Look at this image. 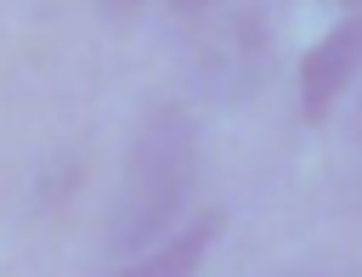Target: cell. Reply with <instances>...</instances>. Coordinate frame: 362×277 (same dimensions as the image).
I'll return each instance as SVG.
<instances>
[{
  "label": "cell",
  "mask_w": 362,
  "mask_h": 277,
  "mask_svg": "<svg viewBox=\"0 0 362 277\" xmlns=\"http://www.w3.org/2000/svg\"><path fill=\"white\" fill-rule=\"evenodd\" d=\"M192 175H198V124L187 107H158L147 113V124L136 130L130 153H124V175H119V192H113V209H107V226H113V249L119 254H136L147 243H158L187 192H192Z\"/></svg>",
  "instance_id": "cell-1"
},
{
  "label": "cell",
  "mask_w": 362,
  "mask_h": 277,
  "mask_svg": "<svg viewBox=\"0 0 362 277\" xmlns=\"http://www.w3.org/2000/svg\"><path fill=\"white\" fill-rule=\"evenodd\" d=\"M356 68H362V17H345V23L328 28V34L305 51V62H300V107H305L311 124L328 119V107H334L339 90L356 79Z\"/></svg>",
  "instance_id": "cell-2"
},
{
  "label": "cell",
  "mask_w": 362,
  "mask_h": 277,
  "mask_svg": "<svg viewBox=\"0 0 362 277\" xmlns=\"http://www.w3.org/2000/svg\"><path fill=\"white\" fill-rule=\"evenodd\" d=\"M260 73H266V34H260V23H249V17L221 23L209 34V45H204V79L221 85V96H243L249 85H260Z\"/></svg>",
  "instance_id": "cell-3"
},
{
  "label": "cell",
  "mask_w": 362,
  "mask_h": 277,
  "mask_svg": "<svg viewBox=\"0 0 362 277\" xmlns=\"http://www.w3.org/2000/svg\"><path fill=\"white\" fill-rule=\"evenodd\" d=\"M215 232H221V215H204V220L181 226L164 249H153L147 260H136V266H124V271H113V277H192L198 260H204V249L215 243Z\"/></svg>",
  "instance_id": "cell-4"
},
{
  "label": "cell",
  "mask_w": 362,
  "mask_h": 277,
  "mask_svg": "<svg viewBox=\"0 0 362 277\" xmlns=\"http://www.w3.org/2000/svg\"><path fill=\"white\" fill-rule=\"evenodd\" d=\"M136 6H147V0H102V11H136Z\"/></svg>",
  "instance_id": "cell-5"
},
{
  "label": "cell",
  "mask_w": 362,
  "mask_h": 277,
  "mask_svg": "<svg viewBox=\"0 0 362 277\" xmlns=\"http://www.w3.org/2000/svg\"><path fill=\"white\" fill-rule=\"evenodd\" d=\"M175 6H215V0H175Z\"/></svg>",
  "instance_id": "cell-6"
},
{
  "label": "cell",
  "mask_w": 362,
  "mask_h": 277,
  "mask_svg": "<svg viewBox=\"0 0 362 277\" xmlns=\"http://www.w3.org/2000/svg\"><path fill=\"white\" fill-rule=\"evenodd\" d=\"M356 136H362V107H356Z\"/></svg>",
  "instance_id": "cell-7"
},
{
  "label": "cell",
  "mask_w": 362,
  "mask_h": 277,
  "mask_svg": "<svg viewBox=\"0 0 362 277\" xmlns=\"http://www.w3.org/2000/svg\"><path fill=\"white\" fill-rule=\"evenodd\" d=\"M351 6H362V0H351Z\"/></svg>",
  "instance_id": "cell-8"
}]
</instances>
